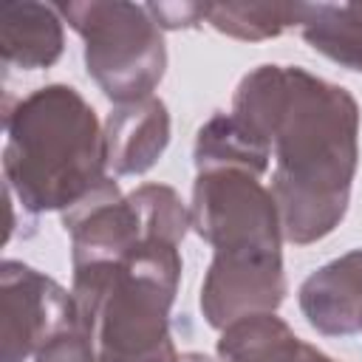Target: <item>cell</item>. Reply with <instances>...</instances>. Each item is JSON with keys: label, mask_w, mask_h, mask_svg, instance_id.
I'll return each mask as SVG.
<instances>
[{"label": "cell", "mask_w": 362, "mask_h": 362, "mask_svg": "<svg viewBox=\"0 0 362 362\" xmlns=\"http://www.w3.org/2000/svg\"><path fill=\"white\" fill-rule=\"evenodd\" d=\"M351 8H354V14H356V20L362 25V3H351Z\"/></svg>", "instance_id": "19"}, {"label": "cell", "mask_w": 362, "mask_h": 362, "mask_svg": "<svg viewBox=\"0 0 362 362\" xmlns=\"http://www.w3.org/2000/svg\"><path fill=\"white\" fill-rule=\"evenodd\" d=\"M286 291L283 257L212 255L201 283V314L206 325L223 331L243 317L274 314Z\"/></svg>", "instance_id": "8"}, {"label": "cell", "mask_w": 362, "mask_h": 362, "mask_svg": "<svg viewBox=\"0 0 362 362\" xmlns=\"http://www.w3.org/2000/svg\"><path fill=\"white\" fill-rule=\"evenodd\" d=\"M62 226L71 238L74 269L122 260L141 240L156 238L147 232L130 195H122L119 184L110 175L99 187H93L82 201L62 212Z\"/></svg>", "instance_id": "7"}, {"label": "cell", "mask_w": 362, "mask_h": 362, "mask_svg": "<svg viewBox=\"0 0 362 362\" xmlns=\"http://www.w3.org/2000/svg\"><path fill=\"white\" fill-rule=\"evenodd\" d=\"M34 362H102L90 337L74 325L62 334H57L54 339H48L37 354H34Z\"/></svg>", "instance_id": "16"}, {"label": "cell", "mask_w": 362, "mask_h": 362, "mask_svg": "<svg viewBox=\"0 0 362 362\" xmlns=\"http://www.w3.org/2000/svg\"><path fill=\"white\" fill-rule=\"evenodd\" d=\"M300 311L308 325L325 337H351L362 331V249H354L300 286Z\"/></svg>", "instance_id": "9"}, {"label": "cell", "mask_w": 362, "mask_h": 362, "mask_svg": "<svg viewBox=\"0 0 362 362\" xmlns=\"http://www.w3.org/2000/svg\"><path fill=\"white\" fill-rule=\"evenodd\" d=\"M65 48L62 14L48 3H3L0 6V57L8 68H51Z\"/></svg>", "instance_id": "11"}, {"label": "cell", "mask_w": 362, "mask_h": 362, "mask_svg": "<svg viewBox=\"0 0 362 362\" xmlns=\"http://www.w3.org/2000/svg\"><path fill=\"white\" fill-rule=\"evenodd\" d=\"M178 362H212L206 354H198V351H189V354H178Z\"/></svg>", "instance_id": "18"}, {"label": "cell", "mask_w": 362, "mask_h": 362, "mask_svg": "<svg viewBox=\"0 0 362 362\" xmlns=\"http://www.w3.org/2000/svg\"><path fill=\"white\" fill-rule=\"evenodd\" d=\"M3 362H25L48 339L76 325L74 294L23 260L0 266Z\"/></svg>", "instance_id": "6"}, {"label": "cell", "mask_w": 362, "mask_h": 362, "mask_svg": "<svg viewBox=\"0 0 362 362\" xmlns=\"http://www.w3.org/2000/svg\"><path fill=\"white\" fill-rule=\"evenodd\" d=\"M300 34L314 51L362 74V25L351 3H303Z\"/></svg>", "instance_id": "14"}, {"label": "cell", "mask_w": 362, "mask_h": 362, "mask_svg": "<svg viewBox=\"0 0 362 362\" xmlns=\"http://www.w3.org/2000/svg\"><path fill=\"white\" fill-rule=\"evenodd\" d=\"M232 113L269 141L272 195L283 238L308 246L348 212L359 164V105L342 88L297 65H257L232 99Z\"/></svg>", "instance_id": "1"}, {"label": "cell", "mask_w": 362, "mask_h": 362, "mask_svg": "<svg viewBox=\"0 0 362 362\" xmlns=\"http://www.w3.org/2000/svg\"><path fill=\"white\" fill-rule=\"evenodd\" d=\"M192 156H195V173L212 167H243L255 175H263L269 170L272 147L229 110V113H215L206 124H201Z\"/></svg>", "instance_id": "13"}, {"label": "cell", "mask_w": 362, "mask_h": 362, "mask_svg": "<svg viewBox=\"0 0 362 362\" xmlns=\"http://www.w3.org/2000/svg\"><path fill=\"white\" fill-rule=\"evenodd\" d=\"M303 17V3H206L204 6V20L243 42H260L280 37L288 28H300Z\"/></svg>", "instance_id": "15"}, {"label": "cell", "mask_w": 362, "mask_h": 362, "mask_svg": "<svg viewBox=\"0 0 362 362\" xmlns=\"http://www.w3.org/2000/svg\"><path fill=\"white\" fill-rule=\"evenodd\" d=\"M57 8L82 37L85 68L110 102L124 105L153 96L167 71V45L147 6L124 0H76Z\"/></svg>", "instance_id": "4"}, {"label": "cell", "mask_w": 362, "mask_h": 362, "mask_svg": "<svg viewBox=\"0 0 362 362\" xmlns=\"http://www.w3.org/2000/svg\"><path fill=\"white\" fill-rule=\"evenodd\" d=\"M206 3H147L158 28H195L204 23Z\"/></svg>", "instance_id": "17"}, {"label": "cell", "mask_w": 362, "mask_h": 362, "mask_svg": "<svg viewBox=\"0 0 362 362\" xmlns=\"http://www.w3.org/2000/svg\"><path fill=\"white\" fill-rule=\"evenodd\" d=\"M192 229L212 255L283 257V221L277 201L260 175L243 167L198 170L189 201Z\"/></svg>", "instance_id": "5"}, {"label": "cell", "mask_w": 362, "mask_h": 362, "mask_svg": "<svg viewBox=\"0 0 362 362\" xmlns=\"http://www.w3.org/2000/svg\"><path fill=\"white\" fill-rule=\"evenodd\" d=\"M181 243L150 238L113 263L74 269L76 325L102 362H178L170 308L181 280Z\"/></svg>", "instance_id": "3"}, {"label": "cell", "mask_w": 362, "mask_h": 362, "mask_svg": "<svg viewBox=\"0 0 362 362\" xmlns=\"http://www.w3.org/2000/svg\"><path fill=\"white\" fill-rule=\"evenodd\" d=\"M102 127L107 167L116 175L147 173L170 144V113L158 96L116 105Z\"/></svg>", "instance_id": "10"}, {"label": "cell", "mask_w": 362, "mask_h": 362, "mask_svg": "<svg viewBox=\"0 0 362 362\" xmlns=\"http://www.w3.org/2000/svg\"><path fill=\"white\" fill-rule=\"evenodd\" d=\"M6 189L28 215L65 212L107 178L105 127L62 82L6 105Z\"/></svg>", "instance_id": "2"}, {"label": "cell", "mask_w": 362, "mask_h": 362, "mask_svg": "<svg viewBox=\"0 0 362 362\" xmlns=\"http://www.w3.org/2000/svg\"><path fill=\"white\" fill-rule=\"evenodd\" d=\"M223 362H337L317 345L300 339L277 314H255L223 328L218 339Z\"/></svg>", "instance_id": "12"}]
</instances>
